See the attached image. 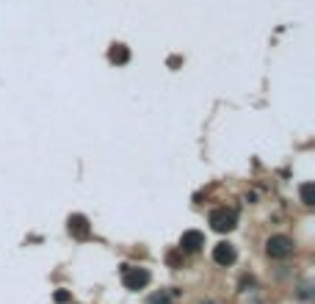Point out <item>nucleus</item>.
<instances>
[{
  "label": "nucleus",
  "instance_id": "nucleus-1",
  "mask_svg": "<svg viewBox=\"0 0 315 304\" xmlns=\"http://www.w3.org/2000/svg\"><path fill=\"white\" fill-rule=\"evenodd\" d=\"M208 221L216 233H232L238 227V213L232 208H216V210H210Z\"/></svg>",
  "mask_w": 315,
  "mask_h": 304
},
{
  "label": "nucleus",
  "instance_id": "nucleus-2",
  "mask_svg": "<svg viewBox=\"0 0 315 304\" xmlns=\"http://www.w3.org/2000/svg\"><path fill=\"white\" fill-rule=\"evenodd\" d=\"M152 274L147 269H138V266H122V285L127 291H144L149 285Z\"/></svg>",
  "mask_w": 315,
  "mask_h": 304
},
{
  "label": "nucleus",
  "instance_id": "nucleus-3",
  "mask_svg": "<svg viewBox=\"0 0 315 304\" xmlns=\"http://www.w3.org/2000/svg\"><path fill=\"white\" fill-rule=\"evenodd\" d=\"M266 252L274 260H282V257H288L293 252V241L288 238V235H271V238L266 241Z\"/></svg>",
  "mask_w": 315,
  "mask_h": 304
},
{
  "label": "nucleus",
  "instance_id": "nucleus-4",
  "mask_svg": "<svg viewBox=\"0 0 315 304\" xmlns=\"http://www.w3.org/2000/svg\"><path fill=\"white\" fill-rule=\"evenodd\" d=\"M66 224H69V235H72V238H77V241H86L91 235L89 219H86V216H80V213H72Z\"/></svg>",
  "mask_w": 315,
  "mask_h": 304
},
{
  "label": "nucleus",
  "instance_id": "nucleus-5",
  "mask_svg": "<svg viewBox=\"0 0 315 304\" xmlns=\"http://www.w3.org/2000/svg\"><path fill=\"white\" fill-rule=\"evenodd\" d=\"M205 246V235L199 233V230H185L183 235H180V252H199Z\"/></svg>",
  "mask_w": 315,
  "mask_h": 304
},
{
  "label": "nucleus",
  "instance_id": "nucleus-6",
  "mask_svg": "<svg viewBox=\"0 0 315 304\" xmlns=\"http://www.w3.org/2000/svg\"><path fill=\"white\" fill-rule=\"evenodd\" d=\"M235 257H238V252H235L232 244H216L213 246V263H219V266H232Z\"/></svg>",
  "mask_w": 315,
  "mask_h": 304
},
{
  "label": "nucleus",
  "instance_id": "nucleus-7",
  "mask_svg": "<svg viewBox=\"0 0 315 304\" xmlns=\"http://www.w3.org/2000/svg\"><path fill=\"white\" fill-rule=\"evenodd\" d=\"M108 61H111V64L125 66L127 61H130V50H127V44H111V50H108Z\"/></svg>",
  "mask_w": 315,
  "mask_h": 304
},
{
  "label": "nucleus",
  "instance_id": "nucleus-8",
  "mask_svg": "<svg viewBox=\"0 0 315 304\" xmlns=\"http://www.w3.org/2000/svg\"><path fill=\"white\" fill-rule=\"evenodd\" d=\"M299 194H302V202L304 205H315V185L313 183H304L302 188H299Z\"/></svg>",
  "mask_w": 315,
  "mask_h": 304
},
{
  "label": "nucleus",
  "instance_id": "nucleus-9",
  "mask_svg": "<svg viewBox=\"0 0 315 304\" xmlns=\"http://www.w3.org/2000/svg\"><path fill=\"white\" fill-rule=\"evenodd\" d=\"M180 255H183V252H169L166 263H169V266H172V269H177L180 263H183V257H180Z\"/></svg>",
  "mask_w": 315,
  "mask_h": 304
},
{
  "label": "nucleus",
  "instance_id": "nucleus-10",
  "mask_svg": "<svg viewBox=\"0 0 315 304\" xmlns=\"http://www.w3.org/2000/svg\"><path fill=\"white\" fill-rule=\"evenodd\" d=\"M149 304H169V293H155V296L149 299Z\"/></svg>",
  "mask_w": 315,
  "mask_h": 304
},
{
  "label": "nucleus",
  "instance_id": "nucleus-11",
  "mask_svg": "<svg viewBox=\"0 0 315 304\" xmlns=\"http://www.w3.org/2000/svg\"><path fill=\"white\" fill-rule=\"evenodd\" d=\"M69 293H66V291H55V302H58V304H66V302H69Z\"/></svg>",
  "mask_w": 315,
  "mask_h": 304
},
{
  "label": "nucleus",
  "instance_id": "nucleus-12",
  "mask_svg": "<svg viewBox=\"0 0 315 304\" xmlns=\"http://www.w3.org/2000/svg\"><path fill=\"white\" fill-rule=\"evenodd\" d=\"M202 304H216V302H202Z\"/></svg>",
  "mask_w": 315,
  "mask_h": 304
}]
</instances>
